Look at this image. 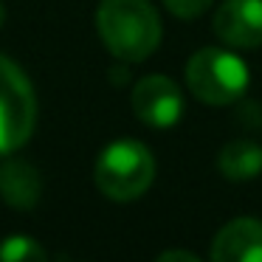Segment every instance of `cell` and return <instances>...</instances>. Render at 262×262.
<instances>
[{"mask_svg":"<svg viewBox=\"0 0 262 262\" xmlns=\"http://www.w3.org/2000/svg\"><path fill=\"white\" fill-rule=\"evenodd\" d=\"M155 262H200V259H198L194 254H189V251L172 248V251H164V254H161Z\"/></svg>","mask_w":262,"mask_h":262,"instance_id":"obj_12","label":"cell"},{"mask_svg":"<svg viewBox=\"0 0 262 262\" xmlns=\"http://www.w3.org/2000/svg\"><path fill=\"white\" fill-rule=\"evenodd\" d=\"M96 186L110 200H136L149 189L155 178V158L141 141L136 138H119L107 144L104 152L99 155L96 169Z\"/></svg>","mask_w":262,"mask_h":262,"instance_id":"obj_2","label":"cell"},{"mask_svg":"<svg viewBox=\"0 0 262 262\" xmlns=\"http://www.w3.org/2000/svg\"><path fill=\"white\" fill-rule=\"evenodd\" d=\"M214 34L231 48L262 46V0H226L214 12Z\"/></svg>","mask_w":262,"mask_h":262,"instance_id":"obj_6","label":"cell"},{"mask_svg":"<svg viewBox=\"0 0 262 262\" xmlns=\"http://www.w3.org/2000/svg\"><path fill=\"white\" fill-rule=\"evenodd\" d=\"M37 99L29 76L0 54V155L20 149L34 133Z\"/></svg>","mask_w":262,"mask_h":262,"instance_id":"obj_4","label":"cell"},{"mask_svg":"<svg viewBox=\"0 0 262 262\" xmlns=\"http://www.w3.org/2000/svg\"><path fill=\"white\" fill-rule=\"evenodd\" d=\"M96 26L107 51L124 62H144L161 42V17L149 0H102Z\"/></svg>","mask_w":262,"mask_h":262,"instance_id":"obj_1","label":"cell"},{"mask_svg":"<svg viewBox=\"0 0 262 262\" xmlns=\"http://www.w3.org/2000/svg\"><path fill=\"white\" fill-rule=\"evenodd\" d=\"M0 262H48V254L31 237H9L0 243Z\"/></svg>","mask_w":262,"mask_h":262,"instance_id":"obj_10","label":"cell"},{"mask_svg":"<svg viewBox=\"0 0 262 262\" xmlns=\"http://www.w3.org/2000/svg\"><path fill=\"white\" fill-rule=\"evenodd\" d=\"M211 262H262V220L237 217L211 239Z\"/></svg>","mask_w":262,"mask_h":262,"instance_id":"obj_7","label":"cell"},{"mask_svg":"<svg viewBox=\"0 0 262 262\" xmlns=\"http://www.w3.org/2000/svg\"><path fill=\"white\" fill-rule=\"evenodd\" d=\"M164 6L169 9L175 17L192 20V17H200V14L211 6V0H164Z\"/></svg>","mask_w":262,"mask_h":262,"instance_id":"obj_11","label":"cell"},{"mask_svg":"<svg viewBox=\"0 0 262 262\" xmlns=\"http://www.w3.org/2000/svg\"><path fill=\"white\" fill-rule=\"evenodd\" d=\"M0 23H3V3H0Z\"/></svg>","mask_w":262,"mask_h":262,"instance_id":"obj_13","label":"cell"},{"mask_svg":"<svg viewBox=\"0 0 262 262\" xmlns=\"http://www.w3.org/2000/svg\"><path fill=\"white\" fill-rule=\"evenodd\" d=\"M186 85L203 104H234L248 88V65L226 48H200L186 62Z\"/></svg>","mask_w":262,"mask_h":262,"instance_id":"obj_3","label":"cell"},{"mask_svg":"<svg viewBox=\"0 0 262 262\" xmlns=\"http://www.w3.org/2000/svg\"><path fill=\"white\" fill-rule=\"evenodd\" d=\"M217 166L228 181H248L262 172V147L251 138L228 141L217 155Z\"/></svg>","mask_w":262,"mask_h":262,"instance_id":"obj_9","label":"cell"},{"mask_svg":"<svg viewBox=\"0 0 262 262\" xmlns=\"http://www.w3.org/2000/svg\"><path fill=\"white\" fill-rule=\"evenodd\" d=\"M42 194L40 172L26 161H6L0 164V198L12 209H34Z\"/></svg>","mask_w":262,"mask_h":262,"instance_id":"obj_8","label":"cell"},{"mask_svg":"<svg viewBox=\"0 0 262 262\" xmlns=\"http://www.w3.org/2000/svg\"><path fill=\"white\" fill-rule=\"evenodd\" d=\"M133 113L149 127H166L178 124V119L183 116V96L181 88L169 79V76H144L133 91Z\"/></svg>","mask_w":262,"mask_h":262,"instance_id":"obj_5","label":"cell"}]
</instances>
